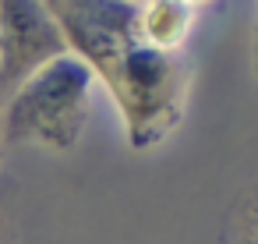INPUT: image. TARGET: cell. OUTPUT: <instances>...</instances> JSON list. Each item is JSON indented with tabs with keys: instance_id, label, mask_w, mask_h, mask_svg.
Segmentation results:
<instances>
[{
	"instance_id": "4",
	"label": "cell",
	"mask_w": 258,
	"mask_h": 244,
	"mask_svg": "<svg viewBox=\"0 0 258 244\" xmlns=\"http://www.w3.org/2000/svg\"><path fill=\"white\" fill-rule=\"evenodd\" d=\"M198 11L187 0H138L131 36L138 46L159 50V53H184L191 32H195Z\"/></svg>"
},
{
	"instance_id": "6",
	"label": "cell",
	"mask_w": 258,
	"mask_h": 244,
	"mask_svg": "<svg viewBox=\"0 0 258 244\" xmlns=\"http://www.w3.org/2000/svg\"><path fill=\"white\" fill-rule=\"evenodd\" d=\"M0 244H15V230H11V216L0 209Z\"/></svg>"
},
{
	"instance_id": "2",
	"label": "cell",
	"mask_w": 258,
	"mask_h": 244,
	"mask_svg": "<svg viewBox=\"0 0 258 244\" xmlns=\"http://www.w3.org/2000/svg\"><path fill=\"white\" fill-rule=\"evenodd\" d=\"M99 85L117 103L127 145L145 152L180 128L191 92V64L184 53H159L131 43Z\"/></svg>"
},
{
	"instance_id": "7",
	"label": "cell",
	"mask_w": 258,
	"mask_h": 244,
	"mask_svg": "<svg viewBox=\"0 0 258 244\" xmlns=\"http://www.w3.org/2000/svg\"><path fill=\"white\" fill-rule=\"evenodd\" d=\"M251 64H254V75H258V25H254V46H251Z\"/></svg>"
},
{
	"instance_id": "1",
	"label": "cell",
	"mask_w": 258,
	"mask_h": 244,
	"mask_svg": "<svg viewBox=\"0 0 258 244\" xmlns=\"http://www.w3.org/2000/svg\"><path fill=\"white\" fill-rule=\"evenodd\" d=\"M96 85L92 68L71 50L46 60L0 103V142L71 152L85 135Z\"/></svg>"
},
{
	"instance_id": "8",
	"label": "cell",
	"mask_w": 258,
	"mask_h": 244,
	"mask_svg": "<svg viewBox=\"0 0 258 244\" xmlns=\"http://www.w3.org/2000/svg\"><path fill=\"white\" fill-rule=\"evenodd\" d=\"M187 4H191V8L198 11V8H205V4H212V0H187Z\"/></svg>"
},
{
	"instance_id": "10",
	"label": "cell",
	"mask_w": 258,
	"mask_h": 244,
	"mask_svg": "<svg viewBox=\"0 0 258 244\" xmlns=\"http://www.w3.org/2000/svg\"><path fill=\"white\" fill-rule=\"evenodd\" d=\"M0 149H4V142H0Z\"/></svg>"
},
{
	"instance_id": "9",
	"label": "cell",
	"mask_w": 258,
	"mask_h": 244,
	"mask_svg": "<svg viewBox=\"0 0 258 244\" xmlns=\"http://www.w3.org/2000/svg\"><path fill=\"white\" fill-rule=\"evenodd\" d=\"M131 4H138V0H131Z\"/></svg>"
},
{
	"instance_id": "5",
	"label": "cell",
	"mask_w": 258,
	"mask_h": 244,
	"mask_svg": "<svg viewBox=\"0 0 258 244\" xmlns=\"http://www.w3.org/2000/svg\"><path fill=\"white\" fill-rule=\"evenodd\" d=\"M219 244H258V184H247L226 205Z\"/></svg>"
},
{
	"instance_id": "3",
	"label": "cell",
	"mask_w": 258,
	"mask_h": 244,
	"mask_svg": "<svg viewBox=\"0 0 258 244\" xmlns=\"http://www.w3.org/2000/svg\"><path fill=\"white\" fill-rule=\"evenodd\" d=\"M60 53L68 43L43 0H0V103Z\"/></svg>"
}]
</instances>
